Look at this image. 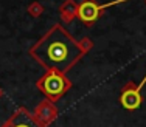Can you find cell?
Instances as JSON below:
<instances>
[{
  "instance_id": "cell-1",
  "label": "cell",
  "mask_w": 146,
  "mask_h": 127,
  "mask_svg": "<svg viewBox=\"0 0 146 127\" xmlns=\"http://www.w3.org/2000/svg\"><path fill=\"white\" fill-rule=\"evenodd\" d=\"M31 54L48 70L67 71L82 56V48L62 26H54L31 50Z\"/></svg>"
},
{
  "instance_id": "cell-2",
  "label": "cell",
  "mask_w": 146,
  "mask_h": 127,
  "mask_svg": "<svg viewBox=\"0 0 146 127\" xmlns=\"http://www.w3.org/2000/svg\"><path fill=\"white\" fill-rule=\"evenodd\" d=\"M39 85H40V88L44 90L45 95H48V96H51L53 99H56L67 90L68 82L65 81L64 76L59 74L58 71H51V73H48L47 76L40 81Z\"/></svg>"
},
{
  "instance_id": "cell-3",
  "label": "cell",
  "mask_w": 146,
  "mask_h": 127,
  "mask_svg": "<svg viewBox=\"0 0 146 127\" xmlns=\"http://www.w3.org/2000/svg\"><path fill=\"white\" fill-rule=\"evenodd\" d=\"M145 82H146V76L137 88H127V90L123 91V95H121V104L124 105V109H127V110H135V109H138V105L141 104L140 88L143 87Z\"/></svg>"
},
{
  "instance_id": "cell-4",
  "label": "cell",
  "mask_w": 146,
  "mask_h": 127,
  "mask_svg": "<svg viewBox=\"0 0 146 127\" xmlns=\"http://www.w3.org/2000/svg\"><path fill=\"white\" fill-rule=\"evenodd\" d=\"M106 6H109V5L100 6V5H96V3H93V2H84V3H81L79 8H78V16H79V19H81L82 22L92 23V22H95V20L98 19L100 11H101L103 8H106Z\"/></svg>"
},
{
  "instance_id": "cell-5",
  "label": "cell",
  "mask_w": 146,
  "mask_h": 127,
  "mask_svg": "<svg viewBox=\"0 0 146 127\" xmlns=\"http://www.w3.org/2000/svg\"><path fill=\"white\" fill-rule=\"evenodd\" d=\"M14 127H36V126H34V124H31V122L28 121V119H23V121L16 122Z\"/></svg>"
}]
</instances>
